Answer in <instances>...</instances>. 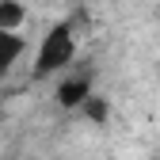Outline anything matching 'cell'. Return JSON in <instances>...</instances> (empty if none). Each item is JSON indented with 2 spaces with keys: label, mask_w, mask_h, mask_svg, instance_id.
Listing matches in <instances>:
<instances>
[{
  "label": "cell",
  "mask_w": 160,
  "mask_h": 160,
  "mask_svg": "<svg viewBox=\"0 0 160 160\" xmlns=\"http://www.w3.org/2000/svg\"><path fill=\"white\" fill-rule=\"evenodd\" d=\"M72 57H76V31L69 19H61V23H53L46 34H42V42H38L34 50V80H46V76H57V72H65L72 65Z\"/></svg>",
  "instance_id": "6da1fadb"
},
{
  "label": "cell",
  "mask_w": 160,
  "mask_h": 160,
  "mask_svg": "<svg viewBox=\"0 0 160 160\" xmlns=\"http://www.w3.org/2000/svg\"><path fill=\"white\" fill-rule=\"evenodd\" d=\"M88 95H92V80H88V76H69V80H61L57 92H53V99H57L61 111H80V107L88 103Z\"/></svg>",
  "instance_id": "7a4b0ae2"
},
{
  "label": "cell",
  "mask_w": 160,
  "mask_h": 160,
  "mask_svg": "<svg viewBox=\"0 0 160 160\" xmlns=\"http://www.w3.org/2000/svg\"><path fill=\"white\" fill-rule=\"evenodd\" d=\"M27 50L23 42V34H15V31H0V76H4L15 61H19V53Z\"/></svg>",
  "instance_id": "3957f363"
},
{
  "label": "cell",
  "mask_w": 160,
  "mask_h": 160,
  "mask_svg": "<svg viewBox=\"0 0 160 160\" xmlns=\"http://www.w3.org/2000/svg\"><path fill=\"white\" fill-rule=\"evenodd\" d=\"M23 19H27V4L23 0H0V31H15L19 34Z\"/></svg>",
  "instance_id": "277c9868"
},
{
  "label": "cell",
  "mask_w": 160,
  "mask_h": 160,
  "mask_svg": "<svg viewBox=\"0 0 160 160\" xmlns=\"http://www.w3.org/2000/svg\"><path fill=\"white\" fill-rule=\"evenodd\" d=\"M80 111H84L92 122H103V118H107V103H103V99H95V95H88V103L80 107Z\"/></svg>",
  "instance_id": "5b68a950"
}]
</instances>
